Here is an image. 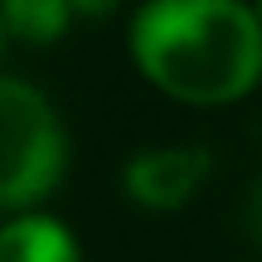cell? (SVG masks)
Returning a JSON list of instances; mask_svg holds the SVG:
<instances>
[{
	"label": "cell",
	"mask_w": 262,
	"mask_h": 262,
	"mask_svg": "<svg viewBox=\"0 0 262 262\" xmlns=\"http://www.w3.org/2000/svg\"><path fill=\"white\" fill-rule=\"evenodd\" d=\"M253 10H257V19H262V0H257V5H253Z\"/></svg>",
	"instance_id": "obj_9"
},
{
	"label": "cell",
	"mask_w": 262,
	"mask_h": 262,
	"mask_svg": "<svg viewBox=\"0 0 262 262\" xmlns=\"http://www.w3.org/2000/svg\"><path fill=\"white\" fill-rule=\"evenodd\" d=\"M204 175H209V150L204 146L141 150L126 165V194L146 209H175L199 189Z\"/></svg>",
	"instance_id": "obj_3"
},
{
	"label": "cell",
	"mask_w": 262,
	"mask_h": 262,
	"mask_svg": "<svg viewBox=\"0 0 262 262\" xmlns=\"http://www.w3.org/2000/svg\"><path fill=\"white\" fill-rule=\"evenodd\" d=\"M63 175V126L25 83H0V204H29Z\"/></svg>",
	"instance_id": "obj_2"
},
{
	"label": "cell",
	"mask_w": 262,
	"mask_h": 262,
	"mask_svg": "<svg viewBox=\"0 0 262 262\" xmlns=\"http://www.w3.org/2000/svg\"><path fill=\"white\" fill-rule=\"evenodd\" d=\"M253 233L262 238V180H257V189H253Z\"/></svg>",
	"instance_id": "obj_7"
},
{
	"label": "cell",
	"mask_w": 262,
	"mask_h": 262,
	"mask_svg": "<svg viewBox=\"0 0 262 262\" xmlns=\"http://www.w3.org/2000/svg\"><path fill=\"white\" fill-rule=\"evenodd\" d=\"M150 83L185 102H233L262 73V19L243 0H150L131 25Z\"/></svg>",
	"instance_id": "obj_1"
},
{
	"label": "cell",
	"mask_w": 262,
	"mask_h": 262,
	"mask_svg": "<svg viewBox=\"0 0 262 262\" xmlns=\"http://www.w3.org/2000/svg\"><path fill=\"white\" fill-rule=\"evenodd\" d=\"M0 262H78V248L58 219L29 214L0 228Z\"/></svg>",
	"instance_id": "obj_4"
},
{
	"label": "cell",
	"mask_w": 262,
	"mask_h": 262,
	"mask_svg": "<svg viewBox=\"0 0 262 262\" xmlns=\"http://www.w3.org/2000/svg\"><path fill=\"white\" fill-rule=\"evenodd\" d=\"M117 0H68V10H78V15H102V10H112Z\"/></svg>",
	"instance_id": "obj_6"
},
{
	"label": "cell",
	"mask_w": 262,
	"mask_h": 262,
	"mask_svg": "<svg viewBox=\"0 0 262 262\" xmlns=\"http://www.w3.org/2000/svg\"><path fill=\"white\" fill-rule=\"evenodd\" d=\"M68 0H5L0 5V19L5 29H15L19 39H34V44H49V39L63 34L68 25Z\"/></svg>",
	"instance_id": "obj_5"
},
{
	"label": "cell",
	"mask_w": 262,
	"mask_h": 262,
	"mask_svg": "<svg viewBox=\"0 0 262 262\" xmlns=\"http://www.w3.org/2000/svg\"><path fill=\"white\" fill-rule=\"evenodd\" d=\"M0 44H5V19H0Z\"/></svg>",
	"instance_id": "obj_8"
}]
</instances>
